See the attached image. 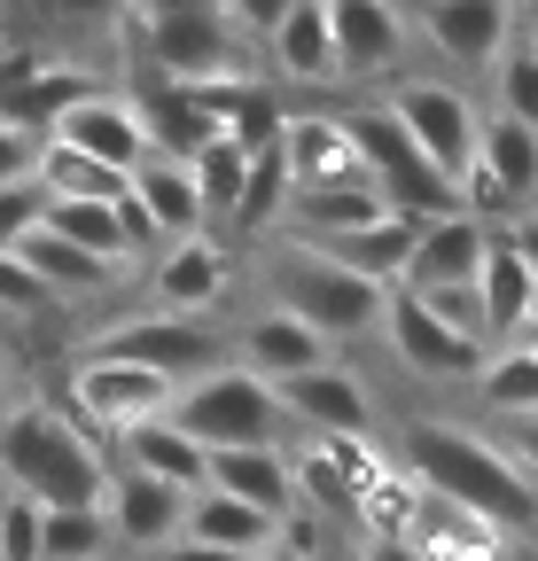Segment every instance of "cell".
Masks as SVG:
<instances>
[{
    "instance_id": "6da1fadb",
    "label": "cell",
    "mask_w": 538,
    "mask_h": 561,
    "mask_svg": "<svg viewBox=\"0 0 538 561\" xmlns=\"http://www.w3.org/2000/svg\"><path fill=\"white\" fill-rule=\"evenodd\" d=\"M390 476H407L422 500H445L460 515H477L500 538H530V500H538V476L530 460H515L484 421H453V413H398L390 437H382Z\"/></svg>"
},
{
    "instance_id": "7a4b0ae2",
    "label": "cell",
    "mask_w": 538,
    "mask_h": 561,
    "mask_svg": "<svg viewBox=\"0 0 538 561\" xmlns=\"http://www.w3.org/2000/svg\"><path fill=\"white\" fill-rule=\"evenodd\" d=\"M102 445L79 430L55 398H9L0 405V491L9 500H32L39 515L47 507H102Z\"/></svg>"
},
{
    "instance_id": "3957f363",
    "label": "cell",
    "mask_w": 538,
    "mask_h": 561,
    "mask_svg": "<svg viewBox=\"0 0 538 561\" xmlns=\"http://www.w3.org/2000/svg\"><path fill=\"white\" fill-rule=\"evenodd\" d=\"M250 280H257L265 312H289L297 328H312L335 359H352V343H375V320L390 297V289H367L359 273L328 265L320 250H305L297 234H265L250 257Z\"/></svg>"
},
{
    "instance_id": "277c9868",
    "label": "cell",
    "mask_w": 538,
    "mask_h": 561,
    "mask_svg": "<svg viewBox=\"0 0 538 561\" xmlns=\"http://www.w3.org/2000/svg\"><path fill=\"white\" fill-rule=\"evenodd\" d=\"M164 421L195 453H289L297 445L282 398L265 390L257 375H242V367H211V375L180 382L164 398Z\"/></svg>"
},
{
    "instance_id": "5b68a950",
    "label": "cell",
    "mask_w": 538,
    "mask_h": 561,
    "mask_svg": "<svg viewBox=\"0 0 538 561\" xmlns=\"http://www.w3.org/2000/svg\"><path fill=\"white\" fill-rule=\"evenodd\" d=\"M125 62H133V79H157V87H234V79H265L257 55L227 32L219 9L125 24Z\"/></svg>"
},
{
    "instance_id": "8992f818",
    "label": "cell",
    "mask_w": 538,
    "mask_h": 561,
    "mask_svg": "<svg viewBox=\"0 0 538 561\" xmlns=\"http://www.w3.org/2000/svg\"><path fill=\"white\" fill-rule=\"evenodd\" d=\"M79 351H94V359H117V367H141V375H157L164 390H180V382H195V375L227 367V320L117 312V320H94Z\"/></svg>"
},
{
    "instance_id": "52a82bcc",
    "label": "cell",
    "mask_w": 538,
    "mask_h": 561,
    "mask_svg": "<svg viewBox=\"0 0 538 561\" xmlns=\"http://www.w3.org/2000/svg\"><path fill=\"white\" fill-rule=\"evenodd\" d=\"M375 102L437 180H453V187L468 180V164H477V102H468V87L430 79V70H398Z\"/></svg>"
},
{
    "instance_id": "ba28073f",
    "label": "cell",
    "mask_w": 538,
    "mask_h": 561,
    "mask_svg": "<svg viewBox=\"0 0 538 561\" xmlns=\"http://www.w3.org/2000/svg\"><path fill=\"white\" fill-rule=\"evenodd\" d=\"M328 16V55H335V87H390L407 70V9L398 0H320Z\"/></svg>"
},
{
    "instance_id": "9c48e42d",
    "label": "cell",
    "mask_w": 538,
    "mask_h": 561,
    "mask_svg": "<svg viewBox=\"0 0 538 561\" xmlns=\"http://www.w3.org/2000/svg\"><path fill=\"white\" fill-rule=\"evenodd\" d=\"M523 24V0H414L407 32H422V47L460 79H484V70L500 62V47L515 39Z\"/></svg>"
},
{
    "instance_id": "30bf717a",
    "label": "cell",
    "mask_w": 538,
    "mask_h": 561,
    "mask_svg": "<svg viewBox=\"0 0 538 561\" xmlns=\"http://www.w3.org/2000/svg\"><path fill=\"white\" fill-rule=\"evenodd\" d=\"M164 382L141 375V367H117V359H94V351H79L71 367H62V413L79 421V430L102 445V437H125V430H141V421L164 413Z\"/></svg>"
},
{
    "instance_id": "8fae6325",
    "label": "cell",
    "mask_w": 538,
    "mask_h": 561,
    "mask_svg": "<svg viewBox=\"0 0 538 561\" xmlns=\"http://www.w3.org/2000/svg\"><path fill=\"white\" fill-rule=\"evenodd\" d=\"M274 398H282L297 437H382V405H375V390L352 359L289 375V382H274Z\"/></svg>"
},
{
    "instance_id": "7c38bea8",
    "label": "cell",
    "mask_w": 538,
    "mask_h": 561,
    "mask_svg": "<svg viewBox=\"0 0 538 561\" xmlns=\"http://www.w3.org/2000/svg\"><path fill=\"white\" fill-rule=\"evenodd\" d=\"M477 312H484V335H492V343L530 335V312H538V250H530V219L484 227V250H477Z\"/></svg>"
},
{
    "instance_id": "4fadbf2b",
    "label": "cell",
    "mask_w": 538,
    "mask_h": 561,
    "mask_svg": "<svg viewBox=\"0 0 538 561\" xmlns=\"http://www.w3.org/2000/svg\"><path fill=\"white\" fill-rule=\"evenodd\" d=\"M375 343L390 351V367H398V375H414V382H460V390H468V375H477V359L492 351V343H468V335L437 328L407 289H390V297H382Z\"/></svg>"
},
{
    "instance_id": "5bb4252c",
    "label": "cell",
    "mask_w": 538,
    "mask_h": 561,
    "mask_svg": "<svg viewBox=\"0 0 538 561\" xmlns=\"http://www.w3.org/2000/svg\"><path fill=\"white\" fill-rule=\"evenodd\" d=\"M227 242L219 234H187V242H164L149 250V312H180V320H219V297H227Z\"/></svg>"
},
{
    "instance_id": "9a60e30c",
    "label": "cell",
    "mask_w": 538,
    "mask_h": 561,
    "mask_svg": "<svg viewBox=\"0 0 538 561\" xmlns=\"http://www.w3.org/2000/svg\"><path fill=\"white\" fill-rule=\"evenodd\" d=\"M328 359H335V351H328L312 328H297L289 312L250 305V312H234V320H227V367L257 375L265 390L289 382V375H312V367H328Z\"/></svg>"
},
{
    "instance_id": "2e32d148",
    "label": "cell",
    "mask_w": 538,
    "mask_h": 561,
    "mask_svg": "<svg viewBox=\"0 0 538 561\" xmlns=\"http://www.w3.org/2000/svg\"><path fill=\"white\" fill-rule=\"evenodd\" d=\"M180 515H187V491L172 483H149V476H133V468H110L102 476V523H110V546L117 561L125 553H164L180 538Z\"/></svg>"
},
{
    "instance_id": "e0dca14e",
    "label": "cell",
    "mask_w": 538,
    "mask_h": 561,
    "mask_svg": "<svg viewBox=\"0 0 538 561\" xmlns=\"http://www.w3.org/2000/svg\"><path fill=\"white\" fill-rule=\"evenodd\" d=\"M47 149H71V157L110 164V172H125V180H133V172L149 164V133H141V117H133L125 87H94L71 117L47 133Z\"/></svg>"
},
{
    "instance_id": "ac0fdd59",
    "label": "cell",
    "mask_w": 538,
    "mask_h": 561,
    "mask_svg": "<svg viewBox=\"0 0 538 561\" xmlns=\"http://www.w3.org/2000/svg\"><path fill=\"white\" fill-rule=\"evenodd\" d=\"M468 398H477L484 430H530L538 421V343L530 335L492 343L477 359V375H468Z\"/></svg>"
},
{
    "instance_id": "d6986e66",
    "label": "cell",
    "mask_w": 538,
    "mask_h": 561,
    "mask_svg": "<svg viewBox=\"0 0 538 561\" xmlns=\"http://www.w3.org/2000/svg\"><path fill=\"white\" fill-rule=\"evenodd\" d=\"M477 250H484V219H468V210L422 219V227H414V250H407V273H398V289H407V297L468 289V280H477Z\"/></svg>"
},
{
    "instance_id": "ffe728a7",
    "label": "cell",
    "mask_w": 538,
    "mask_h": 561,
    "mask_svg": "<svg viewBox=\"0 0 538 561\" xmlns=\"http://www.w3.org/2000/svg\"><path fill=\"white\" fill-rule=\"evenodd\" d=\"M32 280H39V289H47V305L55 312H79V305H102L110 289H117V265H102V257H87V250H71V242H62V234H47V227H32L16 250H9Z\"/></svg>"
},
{
    "instance_id": "44dd1931",
    "label": "cell",
    "mask_w": 538,
    "mask_h": 561,
    "mask_svg": "<svg viewBox=\"0 0 538 561\" xmlns=\"http://www.w3.org/2000/svg\"><path fill=\"white\" fill-rule=\"evenodd\" d=\"M257 62H265V79H274V94H282V87L328 94V87H335V55H328V16H320V0H289V16L274 24V39L257 47Z\"/></svg>"
},
{
    "instance_id": "7402d4cb",
    "label": "cell",
    "mask_w": 538,
    "mask_h": 561,
    "mask_svg": "<svg viewBox=\"0 0 538 561\" xmlns=\"http://www.w3.org/2000/svg\"><path fill=\"white\" fill-rule=\"evenodd\" d=\"M204 491L242 500L250 515L297 530V491H289V453H204Z\"/></svg>"
},
{
    "instance_id": "603a6c76",
    "label": "cell",
    "mask_w": 538,
    "mask_h": 561,
    "mask_svg": "<svg viewBox=\"0 0 538 561\" xmlns=\"http://www.w3.org/2000/svg\"><path fill=\"white\" fill-rule=\"evenodd\" d=\"M125 203H133V219L149 227L157 250H164V242H187V234H211L204 203H195V187H187V164H172V157H149L141 172H133Z\"/></svg>"
},
{
    "instance_id": "cb8c5ba5",
    "label": "cell",
    "mask_w": 538,
    "mask_h": 561,
    "mask_svg": "<svg viewBox=\"0 0 538 561\" xmlns=\"http://www.w3.org/2000/svg\"><path fill=\"white\" fill-rule=\"evenodd\" d=\"M9 16L47 55L55 47H94V39H117L125 47V0H9Z\"/></svg>"
},
{
    "instance_id": "d4e9b609",
    "label": "cell",
    "mask_w": 538,
    "mask_h": 561,
    "mask_svg": "<svg viewBox=\"0 0 538 561\" xmlns=\"http://www.w3.org/2000/svg\"><path fill=\"white\" fill-rule=\"evenodd\" d=\"M110 468H133V476H149V483H172V491H204V453H195L172 421L157 413V421H141V430H125V437H110V453H102Z\"/></svg>"
},
{
    "instance_id": "484cf974",
    "label": "cell",
    "mask_w": 538,
    "mask_h": 561,
    "mask_svg": "<svg viewBox=\"0 0 538 561\" xmlns=\"http://www.w3.org/2000/svg\"><path fill=\"white\" fill-rule=\"evenodd\" d=\"M305 250H320L328 265H344V273H359L367 289H398V273H407V250H414V219H367V227H352V234H328V242H305Z\"/></svg>"
},
{
    "instance_id": "4316f807",
    "label": "cell",
    "mask_w": 538,
    "mask_h": 561,
    "mask_svg": "<svg viewBox=\"0 0 538 561\" xmlns=\"http://www.w3.org/2000/svg\"><path fill=\"white\" fill-rule=\"evenodd\" d=\"M180 538L187 546H211V553H257V546H274L282 538V523H265V515H250L242 500H219V491H195L187 500V515H180Z\"/></svg>"
},
{
    "instance_id": "83f0119b",
    "label": "cell",
    "mask_w": 538,
    "mask_h": 561,
    "mask_svg": "<svg viewBox=\"0 0 538 561\" xmlns=\"http://www.w3.org/2000/svg\"><path fill=\"white\" fill-rule=\"evenodd\" d=\"M242 180H250V149H234L227 133H219V140H204V149L187 157V187H195V203H204V219H211V227H227V219H234Z\"/></svg>"
},
{
    "instance_id": "f1b7e54d",
    "label": "cell",
    "mask_w": 538,
    "mask_h": 561,
    "mask_svg": "<svg viewBox=\"0 0 538 561\" xmlns=\"http://www.w3.org/2000/svg\"><path fill=\"white\" fill-rule=\"evenodd\" d=\"M484 87H492V117H515L538 133V39H530V24H515V39L484 70Z\"/></svg>"
},
{
    "instance_id": "f546056e",
    "label": "cell",
    "mask_w": 538,
    "mask_h": 561,
    "mask_svg": "<svg viewBox=\"0 0 538 561\" xmlns=\"http://www.w3.org/2000/svg\"><path fill=\"white\" fill-rule=\"evenodd\" d=\"M110 523L102 507H47L39 515V561H110Z\"/></svg>"
},
{
    "instance_id": "4dcf8cb0",
    "label": "cell",
    "mask_w": 538,
    "mask_h": 561,
    "mask_svg": "<svg viewBox=\"0 0 538 561\" xmlns=\"http://www.w3.org/2000/svg\"><path fill=\"white\" fill-rule=\"evenodd\" d=\"M39 320H55V305H47V289L0 250V328H39Z\"/></svg>"
},
{
    "instance_id": "1f68e13d",
    "label": "cell",
    "mask_w": 538,
    "mask_h": 561,
    "mask_svg": "<svg viewBox=\"0 0 538 561\" xmlns=\"http://www.w3.org/2000/svg\"><path fill=\"white\" fill-rule=\"evenodd\" d=\"M47 219V187H39V172H24V180H0V250H16L32 227Z\"/></svg>"
},
{
    "instance_id": "d6a6232c",
    "label": "cell",
    "mask_w": 538,
    "mask_h": 561,
    "mask_svg": "<svg viewBox=\"0 0 538 561\" xmlns=\"http://www.w3.org/2000/svg\"><path fill=\"white\" fill-rule=\"evenodd\" d=\"M219 16H227V32L257 55L265 39H274V24L289 16V0H219Z\"/></svg>"
},
{
    "instance_id": "836d02e7",
    "label": "cell",
    "mask_w": 538,
    "mask_h": 561,
    "mask_svg": "<svg viewBox=\"0 0 538 561\" xmlns=\"http://www.w3.org/2000/svg\"><path fill=\"white\" fill-rule=\"evenodd\" d=\"M0 561H39V507L0 491Z\"/></svg>"
},
{
    "instance_id": "e575fe53",
    "label": "cell",
    "mask_w": 538,
    "mask_h": 561,
    "mask_svg": "<svg viewBox=\"0 0 538 561\" xmlns=\"http://www.w3.org/2000/svg\"><path fill=\"white\" fill-rule=\"evenodd\" d=\"M344 561H430V553H414L407 538H375V530H352V538H344Z\"/></svg>"
},
{
    "instance_id": "d590c367",
    "label": "cell",
    "mask_w": 538,
    "mask_h": 561,
    "mask_svg": "<svg viewBox=\"0 0 538 561\" xmlns=\"http://www.w3.org/2000/svg\"><path fill=\"white\" fill-rule=\"evenodd\" d=\"M219 0H125V24H157V16H204Z\"/></svg>"
},
{
    "instance_id": "8d00e7d4",
    "label": "cell",
    "mask_w": 538,
    "mask_h": 561,
    "mask_svg": "<svg viewBox=\"0 0 538 561\" xmlns=\"http://www.w3.org/2000/svg\"><path fill=\"white\" fill-rule=\"evenodd\" d=\"M39 164V140H24V133H0V180H24Z\"/></svg>"
},
{
    "instance_id": "74e56055",
    "label": "cell",
    "mask_w": 538,
    "mask_h": 561,
    "mask_svg": "<svg viewBox=\"0 0 538 561\" xmlns=\"http://www.w3.org/2000/svg\"><path fill=\"white\" fill-rule=\"evenodd\" d=\"M242 561H312V530H282L274 546H257V553H242Z\"/></svg>"
},
{
    "instance_id": "f35d334b",
    "label": "cell",
    "mask_w": 538,
    "mask_h": 561,
    "mask_svg": "<svg viewBox=\"0 0 538 561\" xmlns=\"http://www.w3.org/2000/svg\"><path fill=\"white\" fill-rule=\"evenodd\" d=\"M149 561H234V553H211V546H187V538H172L164 553H149Z\"/></svg>"
},
{
    "instance_id": "ab89813d",
    "label": "cell",
    "mask_w": 538,
    "mask_h": 561,
    "mask_svg": "<svg viewBox=\"0 0 538 561\" xmlns=\"http://www.w3.org/2000/svg\"><path fill=\"white\" fill-rule=\"evenodd\" d=\"M16 398V359H9V343H0V405Z\"/></svg>"
},
{
    "instance_id": "60d3db41",
    "label": "cell",
    "mask_w": 538,
    "mask_h": 561,
    "mask_svg": "<svg viewBox=\"0 0 538 561\" xmlns=\"http://www.w3.org/2000/svg\"><path fill=\"white\" fill-rule=\"evenodd\" d=\"M110 561H117V553H110Z\"/></svg>"
}]
</instances>
